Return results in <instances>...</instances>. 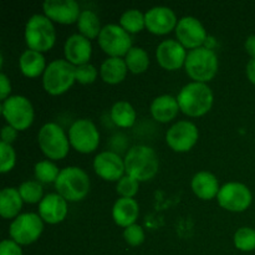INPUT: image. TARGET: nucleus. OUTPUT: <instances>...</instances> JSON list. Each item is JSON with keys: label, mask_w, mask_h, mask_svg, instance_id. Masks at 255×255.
I'll return each mask as SVG.
<instances>
[{"label": "nucleus", "mask_w": 255, "mask_h": 255, "mask_svg": "<svg viewBox=\"0 0 255 255\" xmlns=\"http://www.w3.org/2000/svg\"><path fill=\"white\" fill-rule=\"evenodd\" d=\"M126 174L138 182H147L153 178L159 168V159L153 148L144 144H137L127 151L124 158Z\"/></svg>", "instance_id": "nucleus-1"}, {"label": "nucleus", "mask_w": 255, "mask_h": 255, "mask_svg": "<svg viewBox=\"0 0 255 255\" xmlns=\"http://www.w3.org/2000/svg\"><path fill=\"white\" fill-rule=\"evenodd\" d=\"M177 100L183 114L191 117H199L212 109L214 95L207 84L193 81L182 87Z\"/></svg>", "instance_id": "nucleus-2"}, {"label": "nucleus", "mask_w": 255, "mask_h": 255, "mask_svg": "<svg viewBox=\"0 0 255 255\" xmlns=\"http://www.w3.org/2000/svg\"><path fill=\"white\" fill-rule=\"evenodd\" d=\"M55 189L67 202L82 201L90 192V178L80 167H65L55 182Z\"/></svg>", "instance_id": "nucleus-3"}, {"label": "nucleus", "mask_w": 255, "mask_h": 255, "mask_svg": "<svg viewBox=\"0 0 255 255\" xmlns=\"http://www.w3.org/2000/svg\"><path fill=\"white\" fill-rule=\"evenodd\" d=\"M76 81V66L66 59H56L50 62L42 74V86L52 96L62 95Z\"/></svg>", "instance_id": "nucleus-4"}, {"label": "nucleus", "mask_w": 255, "mask_h": 255, "mask_svg": "<svg viewBox=\"0 0 255 255\" xmlns=\"http://www.w3.org/2000/svg\"><path fill=\"white\" fill-rule=\"evenodd\" d=\"M56 32L54 24L47 16L35 14L29 17L25 25V42L30 50L39 52L49 51L55 44Z\"/></svg>", "instance_id": "nucleus-5"}, {"label": "nucleus", "mask_w": 255, "mask_h": 255, "mask_svg": "<svg viewBox=\"0 0 255 255\" xmlns=\"http://www.w3.org/2000/svg\"><path fill=\"white\" fill-rule=\"evenodd\" d=\"M184 69L187 75L196 82L211 81L218 71V57L208 47H197L187 54Z\"/></svg>", "instance_id": "nucleus-6"}, {"label": "nucleus", "mask_w": 255, "mask_h": 255, "mask_svg": "<svg viewBox=\"0 0 255 255\" xmlns=\"http://www.w3.org/2000/svg\"><path fill=\"white\" fill-rule=\"evenodd\" d=\"M37 142L42 153L50 159H62L69 152V136L55 122H47L40 128Z\"/></svg>", "instance_id": "nucleus-7"}, {"label": "nucleus", "mask_w": 255, "mask_h": 255, "mask_svg": "<svg viewBox=\"0 0 255 255\" xmlns=\"http://www.w3.org/2000/svg\"><path fill=\"white\" fill-rule=\"evenodd\" d=\"M1 114L7 125L17 131H24L31 126L34 121V107L29 99L20 95L9 96L1 104Z\"/></svg>", "instance_id": "nucleus-8"}, {"label": "nucleus", "mask_w": 255, "mask_h": 255, "mask_svg": "<svg viewBox=\"0 0 255 255\" xmlns=\"http://www.w3.org/2000/svg\"><path fill=\"white\" fill-rule=\"evenodd\" d=\"M44 231V221L36 213L19 214L11 222L9 234L19 246H29L36 242Z\"/></svg>", "instance_id": "nucleus-9"}, {"label": "nucleus", "mask_w": 255, "mask_h": 255, "mask_svg": "<svg viewBox=\"0 0 255 255\" xmlns=\"http://www.w3.org/2000/svg\"><path fill=\"white\" fill-rule=\"evenodd\" d=\"M99 45L110 57H121L131 50L132 40L121 25L107 24L100 32Z\"/></svg>", "instance_id": "nucleus-10"}, {"label": "nucleus", "mask_w": 255, "mask_h": 255, "mask_svg": "<svg viewBox=\"0 0 255 255\" xmlns=\"http://www.w3.org/2000/svg\"><path fill=\"white\" fill-rule=\"evenodd\" d=\"M69 141L80 153H91L99 147L100 132L91 120H76L70 126Z\"/></svg>", "instance_id": "nucleus-11"}, {"label": "nucleus", "mask_w": 255, "mask_h": 255, "mask_svg": "<svg viewBox=\"0 0 255 255\" xmlns=\"http://www.w3.org/2000/svg\"><path fill=\"white\" fill-rule=\"evenodd\" d=\"M217 199L219 206L227 211L244 212L252 204L253 194L244 183L229 182L221 187Z\"/></svg>", "instance_id": "nucleus-12"}, {"label": "nucleus", "mask_w": 255, "mask_h": 255, "mask_svg": "<svg viewBox=\"0 0 255 255\" xmlns=\"http://www.w3.org/2000/svg\"><path fill=\"white\" fill-rule=\"evenodd\" d=\"M198 127L191 121H178L169 127L166 142L174 152H188L198 141Z\"/></svg>", "instance_id": "nucleus-13"}, {"label": "nucleus", "mask_w": 255, "mask_h": 255, "mask_svg": "<svg viewBox=\"0 0 255 255\" xmlns=\"http://www.w3.org/2000/svg\"><path fill=\"white\" fill-rule=\"evenodd\" d=\"M174 30L178 41L191 50L203 46L207 39V31L203 24L194 16H183L179 19Z\"/></svg>", "instance_id": "nucleus-14"}, {"label": "nucleus", "mask_w": 255, "mask_h": 255, "mask_svg": "<svg viewBox=\"0 0 255 255\" xmlns=\"http://www.w3.org/2000/svg\"><path fill=\"white\" fill-rule=\"evenodd\" d=\"M156 57L159 66L166 70H169V71H174V70L181 69L184 65V62H186V47L178 40H163L157 46Z\"/></svg>", "instance_id": "nucleus-15"}, {"label": "nucleus", "mask_w": 255, "mask_h": 255, "mask_svg": "<svg viewBox=\"0 0 255 255\" xmlns=\"http://www.w3.org/2000/svg\"><path fill=\"white\" fill-rule=\"evenodd\" d=\"M94 169L97 176L105 181L119 182L125 176V161L117 153L111 151L100 152L94 159Z\"/></svg>", "instance_id": "nucleus-16"}, {"label": "nucleus", "mask_w": 255, "mask_h": 255, "mask_svg": "<svg viewBox=\"0 0 255 255\" xmlns=\"http://www.w3.org/2000/svg\"><path fill=\"white\" fill-rule=\"evenodd\" d=\"M45 16L60 24H74L79 20L80 5L75 0H46L42 4Z\"/></svg>", "instance_id": "nucleus-17"}, {"label": "nucleus", "mask_w": 255, "mask_h": 255, "mask_svg": "<svg viewBox=\"0 0 255 255\" xmlns=\"http://www.w3.org/2000/svg\"><path fill=\"white\" fill-rule=\"evenodd\" d=\"M146 27L156 35L168 34L176 29L178 20L171 7L153 6L144 14Z\"/></svg>", "instance_id": "nucleus-18"}, {"label": "nucleus", "mask_w": 255, "mask_h": 255, "mask_svg": "<svg viewBox=\"0 0 255 255\" xmlns=\"http://www.w3.org/2000/svg\"><path fill=\"white\" fill-rule=\"evenodd\" d=\"M64 52L67 61L74 66L89 64L92 55L91 40L81 34H72L65 41Z\"/></svg>", "instance_id": "nucleus-19"}, {"label": "nucleus", "mask_w": 255, "mask_h": 255, "mask_svg": "<svg viewBox=\"0 0 255 255\" xmlns=\"http://www.w3.org/2000/svg\"><path fill=\"white\" fill-rule=\"evenodd\" d=\"M39 216L49 224H57L67 216V201L59 193H50L39 203Z\"/></svg>", "instance_id": "nucleus-20"}, {"label": "nucleus", "mask_w": 255, "mask_h": 255, "mask_svg": "<svg viewBox=\"0 0 255 255\" xmlns=\"http://www.w3.org/2000/svg\"><path fill=\"white\" fill-rule=\"evenodd\" d=\"M192 191L199 199L211 201L219 193V183L217 177L212 172L201 171L196 173L191 182Z\"/></svg>", "instance_id": "nucleus-21"}, {"label": "nucleus", "mask_w": 255, "mask_h": 255, "mask_svg": "<svg viewBox=\"0 0 255 255\" xmlns=\"http://www.w3.org/2000/svg\"><path fill=\"white\" fill-rule=\"evenodd\" d=\"M138 214V203L133 198L121 197L115 202L114 208H112V217H114L115 223L120 227H124V228H127V227L136 223Z\"/></svg>", "instance_id": "nucleus-22"}, {"label": "nucleus", "mask_w": 255, "mask_h": 255, "mask_svg": "<svg viewBox=\"0 0 255 255\" xmlns=\"http://www.w3.org/2000/svg\"><path fill=\"white\" fill-rule=\"evenodd\" d=\"M149 110L156 121L166 124L172 121L181 109L176 97L172 95H161L152 101Z\"/></svg>", "instance_id": "nucleus-23"}, {"label": "nucleus", "mask_w": 255, "mask_h": 255, "mask_svg": "<svg viewBox=\"0 0 255 255\" xmlns=\"http://www.w3.org/2000/svg\"><path fill=\"white\" fill-rule=\"evenodd\" d=\"M126 61L121 57H109L105 60L100 67V75L101 79L106 84L116 85L125 80L127 75Z\"/></svg>", "instance_id": "nucleus-24"}, {"label": "nucleus", "mask_w": 255, "mask_h": 255, "mask_svg": "<svg viewBox=\"0 0 255 255\" xmlns=\"http://www.w3.org/2000/svg\"><path fill=\"white\" fill-rule=\"evenodd\" d=\"M22 198L19 189L14 187H6L0 192V214L2 218L10 219L19 216L22 207Z\"/></svg>", "instance_id": "nucleus-25"}, {"label": "nucleus", "mask_w": 255, "mask_h": 255, "mask_svg": "<svg viewBox=\"0 0 255 255\" xmlns=\"http://www.w3.org/2000/svg\"><path fill=\"white\" fill-rule=\"evenodd\" d=\"M19 67L26 77H37L46 70L45 57L41 52L35 50H25L19 59Z\"/></svg>", "instance_id": "nucleus-26"}, {"label": "nucleus", "mask_w": 255, "mask_h": 255, "mask_svg": "<svg viewBox=\"0 0 255 255\" xmlns=\"http://www.w3.org/2000/svg\"><path fill=\"white\" fill-rule=\"evenodd\" d=\"M77 27L80 30V34L90 40L99 37L102 30L100 17L92 10H82L77 20Z\"/></svg>", "instance_id": "nucleus-27"}, {"label": "nucleus", "mask_w": 255, "mask_h": 255, "mask_svg": "<svg viewBox=\"0 0 255 255\" xmlns=\"http://www.w3.org/2000/svg\"><path fill=\"white\" fill-rule=\"evenodd\" d=\"M111 120L120 127L128 128L136 121V111L133 106L127 101H119L112 106Z\"/></svg>", "instance_id": "nucleus-28"}, {"label": "nucleus", "mask_w": 255, "mask_h": 255, "mask_svg": "<svg viewBox=\"0 0 255 255\" xmlns=\"http://www.w3.org/2000/svg\"><path fill=\"white\" fill-rule=\"evenodd\" d=\"M125 61H126L127 69L132 74H142L149 66L148 54L146 50L138 46L131 47V50L127 52L126 57H125Z\"/></svg>", "instance_id": "nucleus-29"}, {"label": "nucleus", "mask_w": 255, "mask_h": 255, "mask_svg": "<svg viewBox=\"0 0 255 255\" xmlns=\"http://www.w3.org/2000/svg\"><path fill=\"white\" fill-rule=\"evenodd\" d=\"M120 25L126 30L127 32H138L146 26L144 14H142L138 9H128L120 17Z\"/></svg>", "instance_id": "nucleus-30"}, {"label": "nucleus", "mask_w": 255, "mask_h": 255, "mask_svg": "<svg viewBox=\"0 0 255 255\" xmlns=\"http://www.w3.org/2000/svg\"><path fill=\"white\" fill-rule=\"evenodd\" d=\"M60 171L61 169H59V167L49 159L37 162L34 168L35 177L40 183H52V182L55 183L57 177H59Z\"/></svg>", "instance_id": "nucleus-31"}, {"label": "nucleus", "mask_w": 255, "mask_h": 255, "mask_svg": "<svg viewBox=\"0 0 255 255\" xmlns=\"http://www.w3.org/2000/svg\"><path fill=\"white\" fill-rule=\"evenodd\" d=\"M19 193L21 196L22 201L25 203L35 204L40 203L42 201V194H44V189L40 182L37 181H25L20 184Z\"/></svg>", "instance_id": "nucleus-32"}, {"label": "nucleus", "mask_w": 255, "mask_h": 255, "mask_svg": "<svg viewBox=\"0 0 255 255\" xmlns=\"http://www.w3.org/2000/svg\"><path fill=\"white\" fill-rule=\"evenodd\" d=\"M234 246L242 252H252L255 249V229L242 227L234 234Z\"/></svg>", "instance_id": "nucleus-33"}, {"label": "nucleus", "mask_w": 255, "mask_h": 255, "mask_svg": "<svg viewBox=\"0 0 255 255\" xmlns=\"http://www.w3.org/2000/svg\"><path fill=\"white\" fill-rule=\"evenodd\" d=\"M139 188V182L133 177L125 174L119 182H117L116 191L124 198H133L137 194Z\"/></svg>", "instance_id": "nucleus-34"}, {"label": "nucleus", "mask_w": 255, "mask_h": 255, "mask_svg": "<svg viewBox=\"0 0 255 255\" xmlns=\"http://www.w3.org/2000/svg\"><path fill=\"white\" fill-rule=\"evenodd\" d=\"M0 156H1V161H0V171L1 173H7L11 171L16 162V153L15 149L12 148L11 144H6L4 142L0 143Z\"/></svg>", "instance_id": "nucleus-35"}, {"label": "nucleus", "mask_w": 255, "mask_h": 255, "mask_svg": "<svg viewBox=\"0 0 255 255\" xmlns=\"http://www.w3.org/2000/svg\"><path fill=\"white\" fill-rule=\"evenodd\" d=\"M124 238L126 243L131 247H138L144 242V231L141 226L138 224H132V226L127 227L124 231Z\"/></svg>", "instance_id": "nucleus-36"}, {"label": "nucleus", "mask_w": 255, "mask_h": 255, "mask_svg": "<svg viewBox=\"0 0 255 255\" xmlns=\"http://www.w3.org/2000/svg\"><path fill=\"white\" fill-rule=\"evenodd\" d=\"M97 71L96 67L92 64H84L76 66V81L80 82L82 85H89L95 82V80L97 79Z\"/></svg>", "instance_id": "nucleus-37"}, {"label": "nucleus", "mask_w": 255, "mask_h": 255, "mask_svg": "<svg viewBox=\"0 0 255 255\" xmlns=\"http://www.w3.org/2000/svg\"><path fill=\"white\" fill-rule=\"evenodd\" d=\"M0 255H22L21 247L12 239H4L0 243Z\"/></svg>", "instance_id": "nucleus-38"}, {"label": "nucleus", "mask_w": 255, "mask_h": 255, "mask_svg": "<svg viewBox=\"0 0 255 255\" xmlns=\"http://www.w3.org/2000/svg\"><path fill=\"white\" fill-rule=\"evenodd\" d=\"M10 92H11V84H10L9 77L4 72H1L0 74V100L5 101L10 96Z\"/></svg>", "instance_id": "nucleus-39"}, {"label": "nucleus", "mask_w": 255, "mask_h": 255, "mask_svg": "<svg viewBox=\"0 0 255 255\" xmlns=\"http://www.w3.org/2000/svg\"><path fill=\"white\" fill-rule=\"evenodd\" d=\"M17 137V129H15L14 127L10 126V125H5L1 129V142L6 144H11L12 142L16 139Z\"/></svg>", "instance_id": "nucleus-40"}, {"label": "nucleus", "mask_w": 255, "mask_h": 255, "mask_svg": "<svg viewBox=\"0 0 255 255\" xmlns=\"http://www.w3.org/2000/svg\"><path fill=\"white\" fill-rule=\"evenodd\" d=\"M244 47H246V51L252 59H255V35H249L246 40V44H244Z\"/></svg>", "instance_id": "nucleus-41"}, {"label": "nucleus", "mask_w": 255, "mask_h": 255, "mask_svg": "<svg viewBox=\"0 0 255 255\" xmlns=\"http://www.w3.org/2000/svg\"><path fill=\"white\" fill-rule=\"evenodd\" d=\"M246 72L249 81H251L253 85H255V59L249 60L246 67Z\"/></svg>", "instance_id": "nucleus-42"}]
</instances>
